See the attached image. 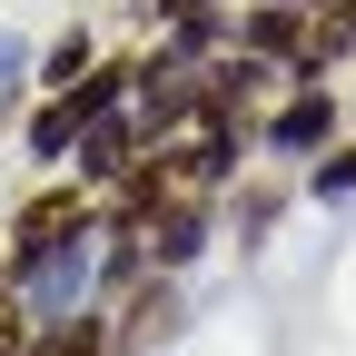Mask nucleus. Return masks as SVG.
Masks as SVG:
<instances>
[{"label":"nucleus","instance_id":"20e7f679","mask_svg":"<svg viewBox=\"0 0 356 356\" xmlns=\"http://www.w3.org/2000/svg\"><path fill=\"white\" fill-rule=\"evenodd\" d=\"M89 70H99V50H89V30H70L60 50H50V70H40V79H50V89H79Z\"/></svg>","mask_w":356,"mask_h":356},{"label":"nucleus","instance_id":"6e6552de","mask_svg":"<svg viewBox=\"0 0 356 356\" xmlns=\"http://www.w3.org/2000/svg\"><path fill=\"white\" fill-rule=\"evenodd\" d=\"M0 356H30V346H20V317H0Z\"/></svg>","mask_w":356,"mask_h":356},{"label":"nucleus","instance_id":"423d86ee","mask_svg":"<svg viewBox=\"0 0 356 356\" xmlns=\"http://www.w3.org/2000/svg\"><path fill=\"white\" fill-rule=\"evenodd\" d=\"M317 198H356V149H337V159L317 168Z\"/></svg>","mask_w":356,"mask_h":356},{"label":"nucleus","instance_id":"7ed1b4c3","mask_svg":"<svg viewBox=\"0 0 356 356\" xmlns=\"http://www.w3.org/2000/svg\"><path fill=\"white\" fill-rule=\"evenodd\" d=\"M168 327H178V297H168V277H149L139 297H129V327L109 337V356H149V346H159Z\"/></svg>","mask_w":356,"mask_h":356},{"label":"nucleus","instance_id":"f03ea898","mask_svg":"<svg viewBox=\"0 0 356 356\" xmlns=\"http://www.w3.org/2000/svg\"><path fill=\"white\" fill-rule=\"evenodd\" d=\"M327 129H337V99H327V89H307V99H287L277 119H267V149H277V159L327 149Z\"/></svg>","mask_w":356,"mask_h":356},{"label":"nucleus","instance_id":"39448f33","mask_svg":"<svg viewBox=\"0 0 356 356\" xmlns=\"http://www.w3.org/2000/svg\"><path fill=\"white\" fill-rule=\"evenodd\" d=\"M30 356H109V337H99V317H79V327H50Z\"/></svg>","mask_w":356,"mask_h":356},{"label":"nucleus","instance_id":"9d476101","mask_svg":"<svg viewBox=\"0 0 356 356\" xmlns=\"http://www.w3.org/2000/svg\"><path fill=\"white\" fill-rule=\"evenodd\" d=\"M297 10H327V0H297Z\"/></svg>","mask_w":356,"mask_h":356},{"label":"nucleus","instance_id":"0eeeda50","mask_svg":"<svg viewBox=\"0 0 356 356\" xmlns=\"http://www.w3.org/2000/svg\"><path fill=\"white\" fill-rule=\"evenodd\" d=\"M20 70H30V50H20L10 30H0V119H10V89H20Z\"/></svg>","mask_w":356,"mask_h":356},{"label":"nucleus","instance_id":"1a4fd4ad","mask_svg":"<svg viewBox=\"0 0 356 356\" xmlns=\"http://www.w3.org/2000/svg\"><path fill=\"white\" fill-rule=\"evenodd\" d=\"M159 10H208V0H159Z\"/></svg>","mask_w":356,"mask_h":356},{"label":"nucleus","instance_id":"f257e3e1","mask_svg":"<svg viewBox=\"0 0 356 356\" xmlns=\"http://www.w3.org/2000/svg\"><path fill=\"white\" fill-rule=\"evenodd\" d=\"M109 267H129V238L109 208H89L79 188H50L20 208L10 228V307L50 337V327H79L89 307H99Z\"/></svg>","mask_w":356,"mask_h":356}]
</instances>
